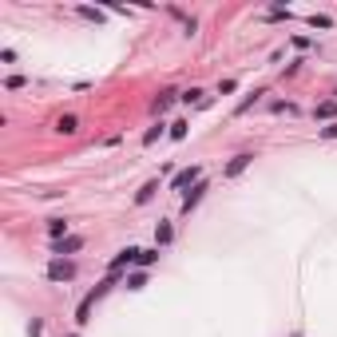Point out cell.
Returning a JSON list of instances; mask_svg holds the SVG:
<instances>
[{"label":"cell","instance_id":"cell-1","mask_svg":"<svg viewBox=\"0 0 337 337\" xmlns=\"http://www.w3.org/2000/svg\"><path fill=\"white\" fill-rule=\"evenodd\" d=\"M48 278H52V282H72V278H76V266L64 262V258H56L52 266H48Z\"/></svg>","mask_w":337,"mask_h":337},{"label":"cell","instance_id":"cell-4","mask_svg":"<svg viewBox=\"0 0 337 337\" xmlns=\"http://www.w3.org/2000/svg\"><path fill=\"white\" fill-rule=\"evenodd\" d=\"M250 159H254V155H234V159H230V167H226V175H230V179H234V175H242V171L250 167Z\"/></svg>","mask_w":337,"mask_h":337},{"label":"cell","instance_id":"cell-9","mask_svg":"<svg viewBox=\"0 0 337 337\" xmlns=\"http://www.w3.org/2000/svg\"><path fill=\"white\" fill-rule=\"evenodd\" d=\"M171 103H175V92H163V95H159V99H155V111L163 115V111H167Z\"/></svg>","mask_w":337,"mask_h":337},{"label":"cell","instance_id":"cell-16","mask_svg":"<svg viewBox=\"0 0 337 337\" xmlns=\"http://www.w3.org/2000/svg\"><path fill=\"white\" fill-rule=\"evenodd\" d=\"M163 135V123H159V127H151V131H147V135H143V143H155V139Z\"/></svg>","mask_w":337,"mask_h":337},{"label":"cell","instance_id":"cell-10","mask_svg":"<svg viewBox=\"0 0 337 337\" xmlns=\"http://www.w3.org/2000/svg\"><path fill=\"white\" fill-rule=\"evenodd\" d=\"M159 258V250H139V258H135V266H151V262Z\"/></svg>","mask_w":337,"mask_h":337},{"label":"cell","instance_id":"cell-6","mask_svg":"<svg viewBox=\"0 0 337 337\" xmlns=\"http://www.w3.org/2000/svg\"><path fill=\"white\" fill-rule=\"evenodd\" d=\"M79 246H83V238H60V242L52 246V250H56V254H76Z\"/></svg>","mask_w":337,"mask_h":337},{"label":"cell","instance_id":"cell-14","mask_svg":"<svg viewBox=\"0 0 337 337\" xmlns=\"http://www.w3.org/2000/svg\"><path fill=\"white\" fill-rule=\"evenodd\" d=\"M127 286H131V290H143V286H147V278H143V274H131V278H127Z\"/></svg>","mask_w":337,"mask_h":337},{"label":"cell","instance_id":"cell-15","mask_svg":"<svg viewBox=\"0 0 337 337\" xmlns=\"http://www.w3.org/2000/svg\"><path fill=\"white\" fill-rule=\"evenodd\" d=\"M309 24H313V28H329L333 20H329V16H309Z\"/></svg>","mask_w":337,"mask_h":337},{"label":"cell","instance_id":"cell-18","mask_svg":"<svg viewBox=\"0 0 337 337\" xmlns=\"http://www.w3.org/2000/svg\"><path fill=\"white\" fill-rule=\"evenodd\" d=\"M72 337H76V333H72Z\"/></svg>","mask_w":337,"mask_h":337},{"label":"cell","instance_id":"cell-11","mask_svg":"<svg viewBox=\"0 0 337 337\" xmlns=\"http://www.w3.org/2000/svg\"><path fill=\"white\" fill-rule=\"evenodd\" d=\"M171 139H186V119L171 123Z\"/></svg>","mask_w":337,"mask_h":337},{"label":"cell","instance_id":"cell-13","mask_svg":"<svg viewBox=\"0 0 337 337\" xmlns=\"http://www.w3.org/2000/svg\"><path fill=\"white\" fill-rule=\"evenodd\" d=\"M333 111H337V99H325V103H318V115H322V119H325V115H333Z\"/></svg>","mask_w":337,"mask_h":337},{"label":"cell","instance_id":"cell-3","mask_svg":"<svg viewBox=\"0 0 337 337\" xmlns=\"http://www.w3.org/2000/svg\"><path fill=\"white\" fill-rule=\"evenodd\" d=\"M202 191H206V183H195V186H191V195H186V199H183V210H186V215H191V210H195V206H199Z\"/></svg>","mask_w":337,"mask_h":337},{"label":"cell","instance_id":"cell-5","mask_svg":"<svg viewBox=\"0 0 337 337\" xmlns=\"http://www.w3.org/2000/svg\"><path fill=\"white\" fill-rule=\"evenodd\" d=\"M56 131H60V135H76V131H79V119H76V115H60Z\"/></svg>","mask_w":337,"mask_h":337},{"label":"cell","instance_id":"cell-2","mask_svg":"<svg viewBox=\"0 0 337 337\" xmlns=\"http://www.w3.org/2000/svg\"><path fill=\"white\" fill-rule=\"evenodd\" d=\"M199 175H202L199 167H186V171H179V175L171 179V186H175V191H186L191 183H199Z\"/></svg>","mask_w":337,"mask_h":337},{"label":"cell","instance_id":"cell-17","mask_svg":"<svg viewBox=\"0 0 337 337\" xmlns=\"http://www.w3.org/2000/svg\"><path fill=\"white\" fill-rule=\"evenodd\" d=\"M322 139H337V123H329V127H322Z\"/></svg>","mask_w":337,"mask_h":337},{"label":"cell","instance_id":"cell-8","mask_svg":"<svg viewBox=\"0 0 337 337\" xmlns=\"http://www.w3.org/2000/svg\"><path fill=\"white\" fill-rule=\"evenodd\" d=\"M171 238H175V230H171L167 222H159V226H155V242H159V246H167Z\"/></svg>","mask_w":337,"mask_h":337},{"label":"cell","instance_id":"cell-7","mask_svg":"<svg viewBox=\"0 0 337 337\" xmlns=\"http://www.w3.org/2000/svg\"><path fill=\"white\" fill-rule=\"evenodd\" d=\"M48 234H52V238L60 242L64 234H68V222H64V218H52V222H48Z\"/></svg>","mask_w":337,"mask_h":337},{"label":"cell","instance_id":"cell-12","mask_svg":"<svg viewBox=\"0 0 337 337\" xmlns=\"http://www.w3.org/2000/svg\"><path fill=\"white\" fill-rule=\"evenodd\" d=\"M155 191H159V183H147V186H143V191H139V195H135V202H147V199H151V195H155Z\"/></svg>","mask_w":337,"mask_h":337}]
</instances>
